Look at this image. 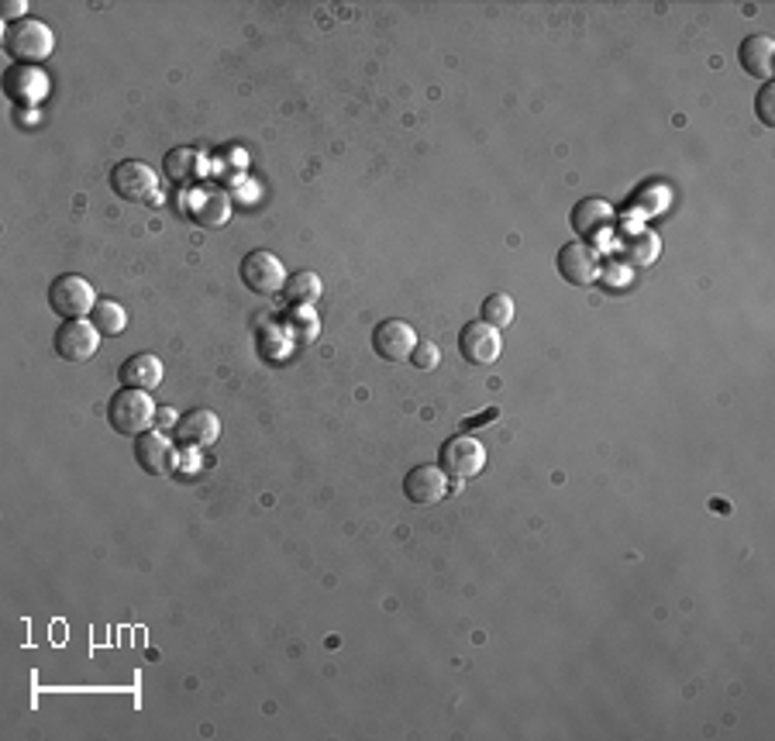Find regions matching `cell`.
I'll return each instance as SVG.
<instances>
[{"label":"cell","instance_id":"ac0fdd59","mask_svg":"<svg viewBox=\"0 0 775 741\" xmlns=\"http://www.w3.org/2000/svg\"><path fill=\"white\" fill-rule=\"evenodd\" d=\"M118 376L124 387H132V390H155L163 383V363L155 360L152 352H139L118 369Z\"/></svg>","mask_w":775,"mask_h":741},{"label":"cell","instance_id":"484cf974","mask_svg":"<svg viewBox=\"0 0 775 741\" xmlns=\"http://www.w3.org/2000/svg\"><path fill=\"white\" fill-rule=\"evenodd\" d=\"M24 11H29V4H24V0H8V4H4V18L24 21V18H21Z\"/></svg>","mask_w":775,"mask_h":741},{"label":"cell","instance_id":"4fadbf2b","mask_svg":"<svg viewBox=\"0 0 775 741\" xmlns=\"http://www.w3.org/2000/svg\"><path fill=\"white\" fill-rule=\"evenodd\" d=\"M4 93L21 108L42 104V100L48 97V76L38 66H11L4 73Z\"/></svg>","mask_w":775,"mask_h":741},{"label":"cell","instance_id":"6da1fadb","mask_svg":"<svg viewBox=\"0 0 775 741\" xmlns=\"http://www.w3.org/2000/svg\"><path fill=\"white\" fill-rule=\"evenodd\" d=\"M108 421L118 434H128V439L145 434L155 421V403L148 390H132V387L118 390L108 403Z\"/></svg>","mask_w":775,"mask_h":741},{"label":"cell","instance_id":"4316f807","mask_svg":"<svg viewBox=\"0 0 775 741\" xmlns=\"http://www.w3.org/2000/svg\"><path fill=\"white\" fill-rule=\"evenodd\" d=\"M494 418H497V411H486V414H479V418H476V421H473V418H469V421H465V424H462V428H465V431H473V428H476V424H483V421H494Z\"/></svg>","mask_w":775,"mask_h":741},{"label":"cell","instance_id":"7a4b0ae2","mask_svg":"<svg viewBox=\"0 0 775 741\" xmlns=\"http://www.w3.org/2000/svg\"><path fill=\"white\" fill-rule=\"evenodd\" d=\"M52 45H56V38H52L48 24L38 21V18L14 21L11 29L4 32V48L21 66H35L45 56H52Z\"/></svg>","mask_w":775,"mask_h":741},{"label":"cell","instance_id":"3957f363","mask_svg":"<svg viewBox=\"0 0 775 741\" xmlns=\"http://www.w3.org/2000/svg\"><path fill=\"white\" fill-rule=\"evenodd\" d=\"M48 303H52V311H56L59 318L76 321V318L93 314V308H97V290L90 287V279L76 276V273H66V276H59V279H52Z\"/></svg>","mask_w":775,"mask_h":741},{"label":"cell","instance_id":"44dd1931","mask_svg":"<svg viewBox=\"0 0 775 741\" xmlns=\"http://www.w3.org/2000/svg\"><path fill=\"white\" fill-rule=\"evenodd\" d=\"M90 321H93V328L100 331V335H121V331L128 328V314L114 300H97Z\"/></svg>","mask_w":775,"mask_h":741},{"label":"cell","instance_id":"9c48e42d","mask_svg":"<svg viewBox=\"0 0 775 741\" xmlns=\"http://www.w3.org/2000/svg\"><path fill=\"white\" fill-rule=\"evenodd\" d=\"M100 349V331L93 328V321H63L56 331V352L63 355L66 363H87L93 360Z\"/></svg>","mask_w":775,"mask_h":741},{"label":"cell","instance_id":"277c9868","mask_svg":"<svg viewBox=\"0 0 775 741\" xmlns=\"http://www.w3.org/2000/svg\"><path fill=\"white\" fill-rule=\"evenodd\" d=\"M111 190L128 203H152L159 197V180L155 169L139 159H124L111 169Z\"/></svg>","mask_w":775,"mask_h":741},{"label":"cell","instance_id":"5bb4252c","mask_svg":"<svg viewBox=\"0 0 775 741\" xmlns=\"http://www.w3.org/2000/svg\"><path fill=\"white\" fill-rule=\"evenodd\" d=\"M135 463L148 476H169L176 469V449L166 434L159 431H145L135 439Z\"/></svg>","mask_w":775,"mask_h":741},{"label":"cell","instance_id":"ffe728a7","mask_svg":"<svg viewBox=\"0 0 775 741\" xmlns=\"http://www.w3.org/2000/svg\"><path fill=\"white\" fill-rule=\"evenodd\" d=\"M321 276L310 273V269H300L287 279V287H283V297H287L294 308H310L318 297H321Z\"/></svg>","mask_w":775,"mask_h":741},{"label":"cell","instance_id":"7c38bea8","mask_svg":"<svg viewBox=\"0 0 775 741\" xmlns=\"http://www.w3.org/2000/svg\"><path fill=\"white\" fill-rule=\"evenodd\" d=\"M187 211L200 228H221L231 218V197L218 184H200L197 190H190Z\"/></svg>","mask_w":775,"mask_h":741},{"label":"cell","instance_id":"ba28073f","mask_svg":"<svg viewBox=\"0 0 775 741\" xmlns=\"http://www.w3.org/2000/svg\"><path fill=\"white\" fill-rule=\"evenodd\" d=\"M373 349L386 363H407L413 355V349H418V331H413L407 321L386 318L373 331Z\"/></svg>","mask_w":775,"mask_h":741},{"label":"cell","instance_id":"e0dca14e","mask_svg":"<svg viewBox=\"0 0 775 741\" xmlns=\"http://www.w3.org/2000/svg\"><path fill=\"white\" fill-rule=\"evenodd\" d=\"M610 224H613V208L600 197L579 200L573 208V232L583 235V239H600Z\"/></svg>","mask_w":775,"mask_h":741},{"label":"cell","instance_id":"5b68a950","mask_svg":"<svg viewBox=\"0 0 775 741\" xmlns=\"http://www.w3.org/2000/svg\"><path fill=\"white\" fill-rule=\"evenodd\" d=\"M442 469L449 479H473L486 469V449L473 434H455L442 445Z\"/></svg>","mask_w":775,"mask_h":741},{"label":"cell","instance_id":"7402d4cb","mask_svg":"<svg viewBox=\"0 0 775 741\" xmlns=\"http://www.w3.org/2000/svg\"><path fill=\"white\" fill-rule=\"evenodd\" d=\"M479 321H486V324H494V328H500V331H503V328L513 321V297H510V294H503V290L489 294V297L483 300Z\"/></svg>","mask_w":775,"mask_h":741},{"label":"cell","instance_id":"d6986e66","mask_svg":"<svg viewBox=\"0 0 775 741\" xmlns=\"http://www.w3.org/2000/svg\"><path fill=\"white\" fill-rule=\"evenodd\" d=\"M738 59L741 66L759 76V80L768 84V76H772V59H775V42L768 35H752V38H744L741 48H738Z\"/></svg>","mask_w":775,"mask_h":741},{"label":"cell","instance_id":"52a82bcc","mask_svg":"<svg viewBox=\"0 0 775 741\" xmlns=\"http://www.w3.org/2000/svg\"><path fill=\"white\" fill-rule=\"evenodd\" d=\"M458 352H462V360L473 366H494L503 352L500 328L486 324V321H469L458 335Z\"/></svg>","mask_w":775,"mask_h":741},{"label":"cell","instance_id":"d4e9b609","mask_svg":"<svg viewBox=\"0 0 775 741\" xmlns=\"http://www.w3.org/2000/svg\"><path fill=\"white\" fill-rule=\"evenodd\" d=\"M775 84L768 80L765 87H762V93H759V100H755V111H759V118H762V124L765 128H775Z\"/></svg>","mask_w":775,"mask_h":741},{"label":"cell","instance_id":"8fae6325","mask_svg":"<svg viewBox=\"0 0 775 741\" xmlns=\"http://www.w3.org/2000/svg\"><path fill=\"white\" fill-rule=\"evenodd\" d=\"M403 494L410 504H418V507H434V504H442L449 497V476L442 466H413L403 479Z\"/></svg>","mask_w":775,"mask_h":741},{"label":"cell","instance_id":"2e32d148","mask_svg":"<svg viewBox=\"0 0 775 741\" xmlns=\"http://www.w3.org/2000/svg\"><path fill=\"white\" fill-rule=\"evenodd\" d=\"M166 176L184 190H197L203 184V173H207V159L200 156L197 148H173L169 156L163 159Z\"/></svg>","mask_w":775,"mask_h":741},{"label":"cell","instance_id":"30bf717a","mask_svg":"<svg viewBox=\"0 0 775 741\" xmlns=\"http://www.w3.org/2000/svg\"><path fill=\"white\" fill-rule=\"evenodd\" d=\"M555 266H558L562 279H568L573 287H589L593 279L600 276V255H597V248L579 239V242H568L558 248Z\"/></svg>","mask_w":775,"mask_h":741},{"label":"cell","instance_id":"8992f818","mask_svg":"<svg viewBox=\"0 0 775 741\" xmlns=\"http://www.w3.org/2000/svg\"><path fill=\"white\" fill-rule=\"evenodd\" d=\"M242 284L252 290V294H263V297H273L287 287V269H283L279 255L273 252H248L242 259Z\"/></svg>","mask_w":775,"mask_h":741},{"label":"cell","instance_id":"9a60e30c","mask_svg":"<svg viewBox=\"0 0 775 741\" xmlns=\"http://www.w3.org/2000/svg\"><path fill=\"white\" fill-rule=\"evenodd\" d=\"M218 434H221V421L214 411H207V407H193V411H187L176 421V442L187 449L211 445V442H218Z\"/></svg>","mask_w":775,"mask_h":741},{"label":"cell","instance_id":"603a6c76","mask_svg":"<svg viewBox=\"0 0 775 741\" xmlns=\"http://www.w3.org/2000/svg\"><path fill=\"white\" fill-rule=\"evenodd\" d=\"M624 255H628L631 263H638V266H652L655 255H658V239H655V232H638V235H631V239L624 242Z\"/></svg>","mask_w":775,"mask_h":741},{"label":"cell","instance_id":"cb8c5ba5","mask_svg":"<svg viewBox=\"0 0 775 741\" xmlns=\"http://www.w3.org/2000/svg\"><path fill=\"white\" fill-rule=\"evenodd\" d=\"M410 363L418 366V373H434L438 363H442V349H438L434 342H418V349H413V355H410Z\"/></svg>","mask_w":775,"mask_h":741}]
</instances>
